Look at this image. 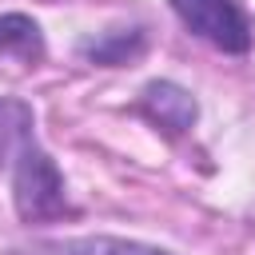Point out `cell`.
Here are the masks:
<instances>
[{"label": "cell", "mask_w": 255, "mask_h": 255, "mask_svg": "<svg viewBox=\"0 0 255 255\" xmlns=\"http://www.w3.org/2000/svg\"><path fill=\"white\" fill-rule=\"evenodd\" d=\"M12 199L24 223H44V219H60L68 211V187L60 167L52 163V155L44 147H36L32 139L16 151V175H12Z\"/></svg>", "instance_id": "cell-1"}, {"label": "cell", "mask_w": 255, "mask_h": 255, "mask_svg": "<svg viewBox=\"0 0 255 255\" xmlns=\"http://www.w3.org/2000/svg\"><path fill=\"white\" fill-rule=\"evenodd\" d=\"M171 8L183 20V28L207 40L211 48L235 52V56L251 48V28L235 0H171Z\"/></svg>", "instance_id": "cell-2"}, {"label": "cell", "mask_w": 255, "mask_h": 255, "mask_svg": "<svg viewBox=\"0 0 255 255\" xmlns=\"http://www.w3.org/2000/svg\"><path fill=\"white\" fill-rule=\"evenodd\" d=\"M139 112L155 128H163L167 135H183V131H191V124L199 116V104L187 88H179L171 80H151L139 96Z\"/></svg>", "instance_id": "cell-3"}, {"label": "cell", "mask_w": 255, "mask_h": 255, "mask_svg": "<svg viewBox=\"0 0 255 255\" xmlns=\"http://www.w3.org/2000/svg\"><path fill=\"white\" fill-rule=\"evenodd\" d=\"M16 255H175L151 243H135V239H116V235H84V239H48V243H32Z\"/></svg>", "instance_id": "cell-4"}, {"label": "cell", "mask_w": 255, "mask_h": 255, "mask_svg": "<svg viewBox=\"0 0 255 255\" xmlns=\"http://www.w3.org/2000/svg\"><path fill=\"white\" fill-rule=\"evenodd\" d=\"M0 56H12L20 64H40L44 60V32L32 16L24 12H4L0 16Z\"/></svg>", "instance_id": "cell-5"}, {"label": "cell", "mask_w": 255, "mask_h": 255, "mask_svg": "<svg viewBox=\"0 0 255 255\" xmlns=\"http://www.w3.org/2000/svg\"><path fill=\"white\" fill-rule=\"evenodd\" d=\"M143 28H112L96 40H84L80 44V56L92 60V64H104V68H120V64H131L139 52H143Z\"/></svg>", "instance_id": "cell-6"}, {"label": "cell", "mask_w": 255, "mask_h": 255, "mask_svg": "<svg viewBox=\"0 0 255 255\" xmlns=\"http://www.w3.org/2000/svg\"><path fill=\"white\" fill-rule=\"evenodd\" d=\"M32 135V108L24 100L0 96V163H8Z\"/></svg>", "instance_id": "cell-7"}]
</instances>
